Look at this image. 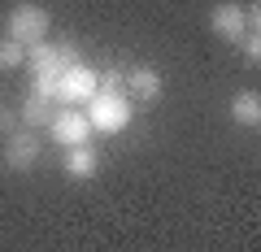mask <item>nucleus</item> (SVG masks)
Instances as JSON below:
<instances>
[{"label": "nucleus", "mask_w": 261, "mask_h": 252, "mask_svg": "<svg viewBox=\"0 0 261 252\" xmlns=\"http://www.w3.org/2000/svg\"><path fill=\"white\" fill-rule=\"evenodd\" d=\"M27 66L35 70V96H53L57 78L70 66H79L74 44H35V48H27Z\"/></svg>", "instance_id": "nucleus-1"}, {"label": "nucleus", "mask_w": 261, "mask_h": 252, "mask_svg": "<svg viewBox=\"0 0 261 252\" xmlns=\"http://www.w3.org/2000/svg\"><path fill=\"white\" fill-rule=\"evenodd\" d=\"M48 22H53V18H48L44 5L22 0V5H13V9H9V18H5V35H9L13 44H22V48H35V44H44Z\"/></svg>", "instance_id": "nucleus-2"}, {"label": "nucleus", "mask_w": 261, "mask_h": 252, "mask_svg": "<svg viewBox=\"0 0 261 252\" xmlns=\"http://www.w3.org/2000/svg\"><path fill=\"white\" fill-rule=\"evenodd\" d=\"M87 122H92V131H105V135H118L130 126V100L126 96H109V92H96L87 100Z\"/></svg>", "instance_id": "nucleus-3"}, {"label": "nucleus", "mask_w": 261, "mask_h": 252, "mask_svg": "<svg viewBox=\"0 0 261 252\" xmlns=\"http://www.w3.org/2000/svg\"><path fill=\"white\" fill-rule=\"evenodd\" d=\"M39 152H44V139H39V131L22 126V131H13L9 139H5V165L18 170V174H27V170H35Z\"/></svg>", "instance_id": "nucleus-4"}, {"label": "nucleus", "mask_w": 261, "mask_h": 252, "mask_svg": "<svg viewBox=\"0 0 261 252\" xmlns=\"http://www.w3.org/2000/svg\"><path fill=\"white\" fill-rule=\"evenodd\" d=\"M96 92H100V78H96V70H87V66H70L61 78H57V92H53V96H61L65 104H87Z\"/></svg>", "instance_id": "nucleus-5"}, {"label": "nucleus", "mask_w": 261, "mask_h": 252, "mask_svg": "<svg viewBox=\"0 0 261 252\" xmlns=\"http://www.w3.org/2000/svg\"><path fill=\"white\" fill-rule=\"evenodd\" d=\"M53 139L61 144V148H79V144L92 139V122H87V113L79 109H65L53 118Z\"/></svg>", "instance_id": "nucleus-6"}, {"label": "nucleus", "mask_w": 261, "mask_h": 252, "mask_svg": "<svg viewBox=\"0 0 261 252\" xmlns=\"http://www.w3.org/2000/svg\"><path fill=\"white\" fill-rule=\"evenodd\" d=\"M248 5H235V0H226V5H218L214 13H209V22H214V31L222 39H231V44H240L244 31H248Z\"/></svg>", "instance_id": "nucleus-7"}, {"label": "nucleus", "mask_w": 261, "mask_h": 252, "mask_svg": "<svg viewBox=\"0 0 261 252\" xmlns=\"http://www.w3.org/2000/svg\"><path fill=\"white\" fill-rule=\"evenodd\" d=\"M126 92L135 96V100L157 104L161 92H166V78H161V70H152V66H130L126 70Z\"/></svg>", "instance_id": "nucleus-8"}, {"label": "nucleus", "mask_w": 261, "mask_h": 252, "mask_svg": "<svg viewBox=\"0 0 261 252\" xmlns=\"http://www.w3.org/2000/svg\"><path fill=\"white\" fill-rule=\"evenodd\" d=\"M61 170H65L70 178H79V183H87V178H96V174H100V152H96L92 144L65 148V161H61Z\"/></svg>", "instance_id": "nucleus-9"}, {"label": "nucleus", "mask_w": 261, "mask_h": 252, "mask_svg": "<svg viewBox=\"0 0 261 252\" xmlns=\"http://www.w3.org/2000/svg\"><path fill=\"white\" fill-rule=\"evenodd\" d=\"M231 118H235V126H261V100H257V92H235L231 96Z\"/></svg>", "instance_id": "nucleus-10"}, {"label": "nucleus", "mask_w": 261, "mask_h": 252, "mask_svg": "<svg viewBox=\"0 0 261 252\" xmlns=\"http://www.w3.org/2000/svg\"><path fill=\"white\" fill-rule=\"evenodd\" d=\"M22 122H27L31 131H35V126H44V122H48V96H35V92H31L27 104H22Z\"/></svg>", "instance_id": "nucleus-11"}, {"label": "nucleus", "mask_w": 261, "mask_h": 252, "mask_svg": "<svg viewBox=\"0 0 261 252\" xmlns=\"http://www.w3.org/2000/svg\"><path fill=\"white\" fill-rule=\"evenodd\" d=\"M18 66H27V48L5 35L0 39V74H5V70H18Z\"/></svg>", "instance_id": "nucleus-12"}, {"label": "nucleus", "mask_w": 261, "mask_h": 252, "mask_svg": "<svg viewBox=\"0 0 261 252\" xmlns=\"http://www.w3.org/2000/svg\"><path fill=\"white\" fill-rule=\"evenodd\" d=\"M96 78H100V92H109V96H126V70H122V66L105 70V74H96Z\"/></svg>", "instance_id": "nucleus-13"}, {"label": "nucleus", "mask_w": 261, "mask_h": 252, "mask_svg": "<svg viewBox=\"0 0 261 252\" xmlns=\"http://www.w3.org/2000/svg\"><path fill=\"white\" fill-rule=\"evenodd\" d=\"M240 52H244V61H248V66H257V61H261V35H257V26H248V31H244Z\"/></svg>", "instance_id": "nucleus-14"}]
</instances>
